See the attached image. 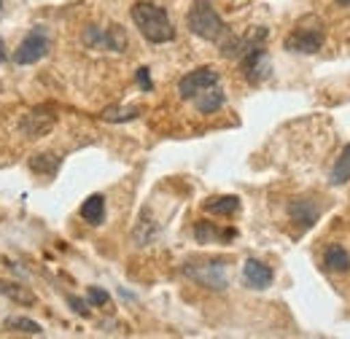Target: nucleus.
<instances>
[{
	"instance_id": "nucleus-1",
	"label": "nucleus",
	"mask_w": 350,
	"mask_h": 339,
	"mask_svg": "<svg viewBox=\"0 0 350 339\" xmlns=\"http://www.w3.org/2000/svg\"><path fill=\"white\" fill-rule=\"evenodd\" d=\"M132 22L140 30V36L148 43H170L175 38V27L167 16V11L157 3L148 0H137L132 5Z\"/></svg>"
},
{
	"instance_id": "nucleus-2",
	"label": "nucleus",
	"mask_w": 350,
	"mask_h": 339,
	"mask_svg": "<svg viewBox=\"0 0 350 339\" xmlns=\"http://www.w3.org/2000/svg\"><path fill=\"white\" fill-rule=\"evenodd\" d=\"M186 25H189V30H191L197 38H202V41L219 43L221 38L229 33L226 25H224V19L219 16V11L213 8L211 0H194L191 8H189V14H186Z\"/></svg>"
},
{
	"instance_id": "nucleus-3",
	"label": "nucleus",
	"mask_w": 350,
	"mask_h": 339,
	"mask_svg": "<svg viewBox=\"0 0 350 339\" xmlns=\"http://www.w3.org/2000/svg\"><path fill=\"white\" fill-rule=\"evenodd\" d=\"M183 275H186L189 280H194L197 286L208 288V291H226V286H229L226 264H224L221 258L186 261V264H183Z\"/></svg>"
},
{
	"instance_id": "nucleus-4",
	"label": "nucleus",
	"mask_w": 350,
	"mask_h": 339,
	"mask_svg": "<svg viewBox=\"0 0 350 339\" xmlns=\"http://www.w3.org/2000/svg\"><path fill=\"white\" fill-rule=\"evenodd\" d=\"M81 41H84L87 49H103V51L122 54L127 49V33L119 25H111L105 30L97 27V25H89V27H84V33H81Z\"/></svg>"
},
{
	"instance_id": "nucleus-5",
	"label": "nucleus",
	"mask_w": 350,
	"mask_h": 339,
	"mask_svg": "<svg viewBox=\"0 0 350 339\" xmlns=\"http://www.w3.org/2000/svg\"><path fill=\"white\" fill-rule=\"evenodd\" d=\"M49 51H51L49 30H46V27H33V30L27 33V38L16 46L14 62H16V65H36V62L44 59Z\"/></svg>"
},
{
	"instance_id": "nucleus-6",
	"label": "nucleus",
	"mask_w": 350,
	"mask_h": 339,
	"mask_svg": "<svg viewBox=\"0 0 350 339\" xmlns=\"http://www.w3.org/2000/svg\"><path fill=\"white\" fill-rule=\"evenodd\" d=\"M286 51H291V54H315V51H321V46H323V27L318 25V22H312L310 27H297L286 41Z\"/></svg>"
},
{
	"instance_id": "nucleus-7",
	"label": "nucleus",
	"mask_w": 350,
	"mask_h": 339,
	"mask_svg": "<svg viewBox=\"0 0 350 339\" xmlns=\"http://www.w3.org/2000/svg\"><path fill=\"white\" fill-rule=\"evenodd\" d=\"M54 124H57V111L51 105H36L30 113L22 116L19 132L25 137H44L46 132H51Z\"/></svg>"
},
{
	"instance_id": "nucleus-8",
	"label": "nucleus",
	"mask_w": 350,
	"mask_h": 339,
	"mask_svg": "<svg viewBox=\"0 0 350 339\" xmlns=\"http://www.w3.org/2000/svg\"><path fill=\"white\" fill-rule=\"evenodd\" d=\"M219 81H221V76L216 68H197V70L186 73V76L178 81V94H180L183 100H194L200 92L216 86Z\"/></svg>"
},
{
	"instance_id": "nucleus-9",
	"label": "nucleus",
	"mask_w": 350,
	"mask_h": 339,
	"mask_svg": "<svg viewBox=\"0 0 350 339\" xmlns=\"http://www.w3.org/2000/svg\"><path fill=\"white\" fill-rule=\"evenodd\" d=\"M240 70H243L245 81H251V84H262L264 79H269L272 65H269L267 49H264V46H256V49L245 51V54L240 57Z\"/></svg>"
},
{
	"instance_id": "nucleus-10",
	"label": "nucleus",
	"mask_w": 350,
	"mask_h": 339,
	"mask_svg": "<svg viewBox=\"0 0 350 339\" xmlns=\"http://www.w3.org/2000/svg\"><path fill=\"white\" fill-rule=\"evenodd\" d=\"M243 280H245V286H248V288H254V291H264V288H269V286H272L275 272H272V267H267V264L259 261V258H248V261H245V267H243Z\"/></svg>"
},
{
	"instance_id": "nucleus-11",
	"label": "nucleus",
	"mask_w": 350,
	"mask_h": 339,
	"mask_svg": "<svg viewBox=\"0 0 350 339\" xmlns=\"http://www.w3.org/2000/svg\"><path fill=\"white\" fill-rule=\"evenodd\" d=\"M288 215H291V221L299 223L302 229H310V226L318 221V215H321V205H318L315 200H310V197H297V200L288 205Z\"/></svg>"
},
{
	"instance_id": "nucleus-12",
	"label": "nucleus",
	"mask_w": 350,
	"mask_h": 339,
	"mask_svg": "<svg viewBox=\"0 0 350 339\" xmlns=\"http://www.w3.org/2000/svg\"><path fill=\"white\" fill-rule=\"evenodd\" d=\"M237 232L234 229H219L216 223H208V221H197L194 223V240L200 245H211V243H229L234 240Z\"/></svg>"
},
{
	"instance_id": "nucleus-13",
	"label": "nucleus",
	"mask_w": 350,
	"mask_h": 339,
	"mask_svg": "<svg viewBox=\"0 0 350 339\" xmlns=\"http://www.w3.org/2000/svg\"><path fill=\"white\" fill-rule=\"evenodd\" d=\"M191 103H194V108H197L200 113H216L219 108H224L226 94H224V89L216 84V86H211V89H205V92H200Z\"/></svg>"
},
{
	"instance_id": "nucleus-14",
	"label": "nucleus",
	"mask_w": 350,
	"mask_h": 339,
	"mask_svg": "<svg viewBox=\"0 0 350 339\" xmlns=\"http://www.w3.org/2000/svg\"><path fill=\"white\" fill-rule=\"evenodd\" d=\"M323 267H326V272H340V275H345L350 269V254L340 243H332V245H326V251H323Z\"/></svg>"
},
{
	"instance_id": "nucleus-15",
	"label": "nucleus",
	"mask_w": 350,
	"mask_h": 339,
	"mask_svg": "<svg viewBox=\"0 0 350 339\" xmlns=\"http://www.w3.org/2000/svg\"><path fill=\"white\" fill-rule=\"evenodd\" d=\"M157 237H159V226L151 221V213L143 211L137 226H135V232H132V240H135L137 245H151Z\"/></svg>"
},
{
	"instance_id": "nucleus-16",
	"label": "nucleus",
	"mask_w": 350,
	"mask_h": 339,
	"mask_svg": "<svg viewBox=\"0 0 350 339\" xmlns=\"http://www.w3.org/2000/svg\"><path fill=\"white\" fill-rule=\"evenodd\" d=\"M81 218L92 223V226H100L105 221V197L103 194H92L87 197V202L81 205Z\"/></svg>"
},
{
	"instance_id": "nucleus-17",
	"label": "nucleus",
	"mask_w": 350,
	"mask_h": 339,
	"mask_svg": "<svg viewBox=\"0 0 350 339\" xmlns=\"http://www.w3.org/2000/svg\"><path fill=\"white\" fill-rule=\"evenodd\" d=\"M205 211L213 215H234L240 211V200L234 194H224V197H211L205 202Z\"/></svg>"
},
{
	"instance_id": "nucleus-18",
	"label": "nucleus",
	"mask_w": 350,
	"mask_h": 339,
	"mask_svg": "<svg viewBox=\"0 0 350 339\" xmlns=\"http://www.w3.org/2000/svg\"><path fill=\"white\" fill-rule=\"evenodd\" d=\"M0 294L16 301V304H25V307H30L36 301V294L30 288H22L19 283H8V280H0Z\"/></svg>"
},
{
	"instance_id": "nucleus-19",
	"label": "nucleus",
	"mask_w": 350,
	"mask_h": 339,
	"mask_svg": "<svg viewBox=\"0 0 350 339\" xmlns=\"http://www.w3.org/2000/svg\"><path fill=\"white\" fill-rule=\"evenodd\" d=\"M329 180H332V186H342V183L350 180V143L340 151V159L334 162Z\"/></svg>"
},
{
	"instance_id": "nucleus-20",
	"label": "nucleus",
	"mask_w": 350,
	"mask_h": 339,
	"mask_svg": "<svg viewBox=\"0 0 350 339\" xmlns=\"http://www.w3.org/2000/svg\"><path fill=\"white\" fill-rule=\"evenodd\" d=\"M137 116H140V108H135V105H116V108H105V111L100 113V119H103V122H111V124L132 122V119H137Z\"/></svg>"
},
{
	"instance_id": "nucleus-21",
	"label": "nucleus",
	"mask_w": 350,
	"mask_h": 339,
	"mask_svg": "<svg viewBox=\"0 0 350 339\" xmlns=\"http://www.w3.org/2000/svg\"><path fill=\"white\" fill-rule=\"evenodd\" d=\"M59 165H62V159L57 154H38V157L30 159V170L38 172V175H54L59 170Z\"/></svg>"
},
{
	"instance_id": "nucleus-22",
	"label": "nucleus",
	"mask_w": 350,
	"mask_h": 339,
	"mask_svg": "<svg viewBox=\"0 0 350 339\" xmlns=\"http://www.w3.org/2000/svg\"><path fill=\"white\" fill-rule=\"evenodd\" d=\"M5 329L16 331V334H30V337H41L44 334L41 323H36L30 318H5Z\"/></svg>"
},
{
	"instance_id": "nucleus-23",
	"label": "nucleus",
	"mask_w": 350,
	"mask_h": 339,
	"mask_svg": "<svg viewBox=\"0 0 350 339\" xmlns=\"http://www.w3.org/2000/svg\"><path fill=\"white\" fill-rule=\"evenodd\" d=\"M89 301H92L94 307H105V304L111 301V297H108V291H103V288L92 286V288H89Z\"/></svg>"
},
{
	"instance_id": "nucleus-24",
	"label": "nucleus",
	"mask_w": 350,
	"mask_h": 339,
	"mask_svg": "<svg viewBox=\"0 0 350 339\" xmlns=\"http://www.w3.org/2000/svg\"><path fill=\"white\" fill-rule=\"evenodd\" d=\"M68 304H70V310L76 312V315H81V318H89V307L87 301H81L79 297H68Z\"/></svg>"
},
{
	"instance_id": "nucleus-25",
	"label": "nucleus",
	"mask_w": 350,
	"mask_h": 339,
	"mask_svg": "<svg viewBox=\"0 0 350 339\" xmlns=\"http://www.w3.org/2000/svg\"><path fill=\"white\" fill-rule=\"evenodd\" d=\"M135 79H137V86H140L143 92H151V89H154V84H151V76H148V68H140Z\"/></svg>"
},
{
	"instance_id": "nucleus-26",
	"label": "nucleus",
	"mask_w": 350,
	"mask_h": 339,
	"mask_svg": "<svg viewBox=\"0 0 350 339\" xmlns=\"http://www.w3.org/2000/svg\"><path fill=\"white\" fill-rule=\"evenodd\" d=\"M5 59V43H3V38H0V62Z\"/></svg>"
},
{
	"instance_id": "nucleus-27",
	"label": "nucleus",
	"mask_w": 350,
	"mask_h": 339,
	"mask_svg": "<svg viewBox=\"0 0 350 339\" xmlns=\"http://www.w3.org/2000/svg\"><path fill=\"white\" fill-rule=\"evenodd\" d=\"M337 3H340V5H350V0H337Z\"/></svg>"
},
{
	"instance_id": "nucleus-28",
	"label": "nucleus",
	"mask_w": 350,
	"mask_h": 339,
	"mask_svg": "<svg viewBox=\"0 0 350 339\" xmlns=\"http://www.w3.org/2000/svg\"><path fill=\"white\" fill-rule=\"evenodd\" d=\"M0 8H3V0H0Z\"/></svg>"
}]
</instances>
